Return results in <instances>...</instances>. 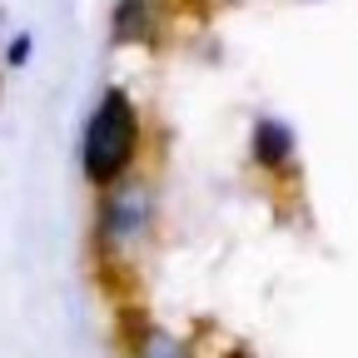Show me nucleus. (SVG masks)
<instances>
[{"instance_id":"obj_6","label":"nucleus","mask_w":358,"mask_h":358,"mask_svg":"<svg viewBox=\"0 0 358 358\" xmlns=\"http://www.w3.org/2000/svg\"><path fill=\"white\" fill-rule=\"evenodd\" d=\"M30 60V35H15L10 40V65H25Z\"/></svg>"},{"instance_id":"obj_5","label":"nucleus","mask_w":358,"mask_h":358,"mask_svg":"<svg viewBox=\"0 0 358 358\" xmlns=\"http://www.w3.org/2000/svg\"><path fill=\"white\" fill-rule=\"evenodd\" d=\"M140 358H185V353H179V343H174V338H164L159 329H150V334H145V343H140Z\"/></svg>"},{"instance_id":"obj_1","label":"nucleus","mask_w":358,"mask_h":358,"mask_svg":"<svg viewBox=\"0 0 358 358\" xmlns=\"http://www.w3.org/2000/svg\"><path fill=\"white\" fill-rule=\"evenodd\" d=\"M140 150V115H134L124 90H105L100 105L90 110L85 134H80V164L95 185H115V179L134 164Z\"/></svg>"},{"instance_id":"obj_2","label":"nucleus","mask_w":358,"mask_h":358,"mask_svg":"<svg viewBox=\"0 0 358 358\" xmlns=\"http://www.w3.org/2000/svg\"><path fill=\"white\" fill-rule=\"evenodd\" d=\"M145 219H150V199L140 189L110 194L105 199V214H100V234H105V244H129L134 234L145 229Z\"/></svg>"},{"instance_id":"obj_4","label":"nucleus","mask_w":358,"mask_h":358,"mask_svg":"<svg viewBox=\"0 0 358 358\" xmlns=\"http://www.w3.org/2000/svg\"><path fill=\"white\" fill-rule=\"evenodd\" d=\"M145 20H150V0H120L115 40H134V35H145Z\"/></svg>"},{"instance_id":"obj_3","label":"nucleus","mask_w":358,"mask_h":358,"mask_svg":"<svg viewBox=\"0 0 358 358\" xmlns=\"http://www.w3.org/2000/svg\"><path fill=\"white\" fill-rule=\"evenodd\" d=\"M289 159H294V129L284 120H259L254 124V164L284 169Z\"/></svg>"}]
</instances>
